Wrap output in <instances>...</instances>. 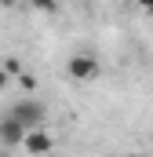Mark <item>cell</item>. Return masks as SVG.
I'll list each match as a JSON object with an SVG mask.
<instances>
[{
  "label": "cell",
  "mask_w": 153,
  "mask_h": 157,
  "mask_svg": "<svg viewBox=\"0 0 153 157\" xmlns=\"http://www.w3.org/2000/svg\"><path fill=\"white\" fill-rule=\"evenodd\" d=\"M66 70H69V77H76V80H95L99 77V62H95L91 55H73Z\"/></svg>",
  "instance_id": "obj_3"
},
{
  "label": "cell",
  "mask_w": 153,
  "mask_h": 157,
  "mask_svg": "<svg viewBox=\"0 0 153 157\" xmlns=\"http://www.w3.org/2000/svg\"><path fill=\"white\" fill-rule=\"evenodd\" d=\"M26 146H29L33 154H47V150H51V135H44V132H33V135L26 139Z\"/></svg>",
  "instance_id": "obj_4"
},
{
  "label": "cell",
  "mask_w": 153,
  "mask_h": 157,
  "mask_svg": "<svg viewBox=\"0 0 153 157\" xmlns=\"http://www.w3.org/2000/svg\"><path fill=\"white\" fill-rule=\"evenodd\" d=\"M4 84H7V73H4V70H0V88H4Z\"/></svg>",
  "instance_id": "obj_5"
},
{
  "label": "cell",
  "mask_w": 153,
  "mask_h": 157,
  "mask_svg": "<svg viewBox=\"0 0 153 157\" xmlns=\"http://www.w3.org/2000/svg\"><path fill=\"white\" fill-rule=\"evenodd\" d=\"M29 135H33V132H26L18 121H11L7 113L0 117V146H26Z\"/></svg>",
  "instance_id": "obj_2"
},
{
  "label": "cell",
  "mask_w": 153,
  "mask_h": 157,
  "mask_svg": "<svg viewBox=\"0 0 153 157\" xmlns=\"http://www.w3.org/2000/svg\"><path fill=\"white\" fill-rule=\"evenodd\" d=\"M7 117L18 121L26 132H33V128H40V124H44V117H47V106H44L40 99H33V95H26V99H18V102L7 110Z\"/></svg>",
  "instance_id": "obj_1"
}]
</instances>
